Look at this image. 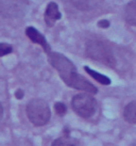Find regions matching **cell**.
<instances>
[{
    "label": "cell",
    "mask_w": 136,
    "mask_h": 146,
    "mask_svg": "<svg viewBox=\"0 0 136 146\" xmlns=\"http://www.w3.org/2000/svg\"><path fill=\"white\" fill-rule=\"evenodd\" d=\"M61 12L59 10V5L55 2H50L45 11V21L48 26H52L56 21L61 19Z\"/></svg>",
    "instance_id": "52a82bcc"
},
{
    "label": "cell",
    "mask_w": 136,
    "mask_h": 146,
    "mask_svg": "<svg viewBox=\"0 0 136 146\" xmlns=\"http://www.w3.org/2000/svg\"><path fill=\"white\" fill-rule=\"evenodd\" d=\"M54 110H55L56 113L62 116V115H64L66 113L67 108H66L65 104H63V102H56L55 105H54Z\"/></svg>",
    "instance_id": "5bb4252c"
},
{
    "label": "cell",
    "mask_w": 136,
    "mask_h": 146,
    "mask_svg": "<svg viewBox=\"0 0 136 146\" xmlns=\"http://www.w3.org/2000/svg\"><path fill=\"white\" fill-rule=\"evenodd\" d=\"M98 26L100 27V28H103V29H106L110 27V21H106V19H102L98 23Z\"/></svg>",
    "instance_id": "9a60e30c"
},
{
    "label": "cell",
    "mask_w": 136,
    "mask_h": 146,
    "mask_svg": "<svg viewBox=\"0 0 136 146\" xmlns=\"http://www.w3.org/2000/svg\"><path fill=\"white\" fill-rule=\"evenodd\" d=\"M51 146H79L78 142L75 139L70 138L68 135L62 137V138L56 139L55 141H53Z\"/></svg>",
    "instance_id": "7c38bea8"
},
{
    "label": "cell",
    "mask_w": 136,
    "mask_h": 146,
    "mask_svg": "<svg viewBox=\"0 0 136 146\" xmlns=\"http://www.w3.org/2000/svg\"><path fill=\"white\" fill-rule=\"evenodd\" d=\"M26 34H27V36H28L33 43L40 45L47 54L51 53V47H50L49 43L47 42V40H46L44 35L40 32H38L34 27H28V28L26 29Z\"/></svg>",
    "instance_id": "8992f818"
},
{
    "label": "cell",
    "mask_w": 136,
    "mask_h": 146,
    "mask_svg": "<svg viewBox=\"0 0 136 146\" xmlns=\"http://www.w3.org/2000/svg\"><path fill=\"white\" fill-rule=\"evenodd\" d=\"M71 3L81 11H90L98 8L103 0H70Z\"/></svg>",
    "instance_id": "ba28073f"
},
{
    "label": "cell",
    "mask_w": 136,
    "mask_h": 146,
    "mask_svg": "<svg viewBox=\"0 0 136 146\" xmlns=\"http://www.w3.org/2000/svg\"><path fill=\"white\" fill-rule=\"evenodd\" d=\"M51 65L57 70L62 80L72 89L84 91L88 94H97L98 89L84 77L78 74L75 64L64 54L59 52H51L48 54Z\"/></svg>",
    "instance_id": "6da1fadb"
},
{
    "label": "cell",
    "mask_w": 136,
    "mask_h": 146,
    "mask_svg": "<svg viewBox=\"0 0 136 146\" xmlns=\"http://www.w3.org/2000/svg\"><path fill=\"white\" fill-rule=\"evenodd\" d=\"M135 146H136V145H135Z\"/></svg>",
    "instance_id": "ac0fdd59"
},
{
    "label": "cell",
    "mask_w": 136,
    "mask_h": 146,
    "mask_svg": "<svg viewBox=\"0 0 136 146\" xmlns=\"http://www.w3.org/2000/svg\"><path fill=\"white\" fill-rule=\"evenodd\" d=\"M27 115L34 126H44L49 122L51 112L48 104L43 99H32L27 105Z\"/></svg>",
    "instance_id": "3957f363"
},
{
    "label": "cell",
    "mask_w": 136,
    "mask_h": 146,
    "mask_svg": "<svg viewBox=\"0 0 136 146\" xmlns=\"http://www.w3.org/2000/svg\"><path fill=\"white\" fill-rule=\"evenodd\" d=\"M2 114H3V108H2V106L0 104V119L2 117Z\"/></svg>",
    "instance_id": "e0dca14e"
},
{
    "label": "cell",
    "mask_w": 136,
    "mask_h": 146,
    "mask_svg": "<svg viewBox=\"0 0 136 146\" xmlns=\"http://www.w3.org/2000/svg\"><path fill=\"white\" fill-rule=\"evenodd\" d=\"M71 106L73 111L82 117H90L96 113L98 104L90 94H78L72 98Z\"/></svg>",
    "instance_id": "277c9868"
},
{
    "label": "cell",
    "mask_w": 136,
    "mask_h": 146,
    "mask_svg": "<svg viewBox=\"0 0 136 146\" xmlns=\"http://www.w3.org/2000/svg\"><path fill=\"white\" fill-rule=\"evenodd\" d=\"M86 54L92 60L99 61L108 66H114L116 64L113 50L104 42L89 41L86 44Z\"/></svg>",
    "instance_id": "7a4b0ae2"
},
{
    "label": "cell",
    "mask_w": 136,
    "mask_h": 146,
    "mask_svg": "<svg viewBox=\"0 0 136 146\" xmlns=\"http://www.w3.org/2000/svg\"><path fill=\"white\" fill-rule=\"evenodd\" d=\"M13 51V47L7 43H0V57L8 56Z\"/></svg>",
    "instance_id": "4fadbf2b"
},
{
    "label": "cell",
    "mask_w": 136,
    "mask_h": 146,
    "mask_svg": "<svg viewBox=\"0 0 136 146\" xmlns=\"http://www.w3.org/2000/svg\"><path fill=\"white\" fill-rule=\"evenodd\" d=\"M28 9V0H0V16L3 18H20L24 16Z\"/></svg>",
    "instance_id": "5b68a950"
},
{
    "label": "cell",
    "mask_w": 136,
    "mask_h": 146,
    "mask_svg": "<svg viewBox=\"0 0 136 146\" xmlns=\"http://www.w3.org/2000/svg\"><path fill=\"white\" fill-rule=\"evenodd\" d=\"M15 96H16L17 99H21V98L24 97V92L21 90H17L16 93H15Z\"/></svg>",
    "instance_id": "2e32d148"
},
{
    "label": "cell",
    "mask_w": 136,
    "mask_h": 146,
    "mask_svg": "<svg viewBox=\"0 0 136 146\" xmlns=\"http://www.w3.org/2000/svg\"><path fill=\"white\" fill-rule=\"evenodd\" d=\"M84 69L86 70V73H87L90 77H92L96 81H98L99 83H101V84H103V85L111 84V79H110L108 77H106V76H104V75H102V74L98 73V72L94 70V69L89 68L88 66H85Z\"/></svg>",
    "instance_id": "8fae6325"
},
{
    "label": "cell",
    "mask_w": 136,
    "mask_h": 146,
    "mask_svg": "<svg viewBox=\"0 0 136 146\" xmlns=\"http://www.w3.org/2000/svg\"><path fill=\"white\" fill-rule=\"evenodd\" d=\"M123 117L130 124H136V100L129 102L123 110Z\"/></svg>",
    "instance_id": "30bf717a"
},
{
    "label": "cell",
    "mask_w": 136,
    "mask_h": 146,
    "mask_svg": "<svg viewBox=\"0 0 136 146\" xmlns=\"http://www.w3.org/2000/svg\"><path fill=\"white\" fill-rule=\"evenodd\" d=\"M124 18L129 25L136 27V0L127 4L124 10Z\"/></svg>",
    "instance_id": "9c48e42d"
}]
</instances>
